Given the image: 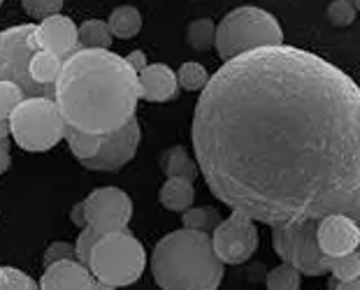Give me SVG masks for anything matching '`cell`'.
Instances as JSON below:
<instances>
[{
  "label": "cell",
  "mask_w": 360,
  "mask_h": 290,
  "mask_svg": "<svg viewBox=\"0 0 360 290\" xmlns=\"http://www.w3.org/2000/svg\"><path fill=\"white\" fill-rule=\"evenodd\" d=\"M33 30V24H19L0 33V81L19 86L26 98H53V88L40 86L28 74V60L35 53Z\"/></svg>",
  "instance_id": "ba28073f"
},
{
  "label": "cell",
  "mask_w": 360,
  "mask_h": 290,
  "mask_svg": "<svg viewBox=\"0 0 360 290\" xmlns=\"http://www.w3.org/2000/svg\"><path fill=\"white\" fill-rule=\"evenodd\" d=\"M60 261H77L75 258V246L68 242H53L51 246L47 249L44 253V267H49L53 263H60Z\"/></svg>",
  "instance_id": "1f68e13d"
},
{
  "label": "cell",
  "mask_w": 360,
  "mask_h": 290,
  "mask_svg": "<svg viewBox=\"0 0 360 290\" xmlns=\"http://www.w3.org/2000/svg\"><path fill=\"white\" fill-rule=\"evenodd\" d=\"M316 242L326 258H340L351 253V251H358V220L344 216V213H328V216L319 218Z\"/></svg>",
  "instance_id": "7c38bea8"
},
{
  "label": "cell",
  "mask_w": 360,
  "mask_h": 290,
  "mask_svg": "<svg viewBox=\"0 0 360 290\" xmlns=\"http://www.w3.org/2000/svg\"><path fill=\"white\" fill-rule=\"evenodd\" d=\"M107 28H110L112 37L130 40V37H135L142 30V14L137 12L133 5H121L110 14Z\"/></svg>",
  "instance_id": "d6986e66"
},
{
  "label": "cell",
  "mask_w": 360,
  "mask_h": 290,
  "mask_svg": "<svg viewBox=\"0 0 360 290\" xmlns=\"http://www.w3.org/2000/svg\"><path fill=\"white\" fill-rule=\"evenodd\" d=\"M147 253L128 230L103 235L89 256V272L101 284L112 288L130 286L142 277Z\"/></svg>",
  "instance_id": "5b68a950"
},
{
  "label": "cell",
  "mask_w": 360,
  "mask_h": 290,
  "mask_svg": "<svg viewBox=\"0 0 360 290\" xmlns=\"http://www.w3.org/2000/svg\"><path fill=\"white\" fill-rule=\"evenodd\" d=\"M140 124L133 117L126 126H121L119 131H112L107 135H101V147L94 158L84 160V167L94 172H117L124 165L133 160L137 147H140Z\"/></svg>",
  "instance_id": "8fae6325"
},
{
  "label": "cell",
  "mask_w": 360,
  "mask_h": 290,
  "mask_svg": "<svg viewBox=\"0 0 360 290\" xmlns=\"http://www.w3.org/2000/svg\"><path fill=\"white\" fill-rule=\"evenodd\" d=\"M10 163V126H7V121H0V174L7 172Z\"/></svg>",
  "instance_id": "d6a6232c"
},
{
  "label": "cell",
  "mask_w": 360,
  "mask_h": 290,
  "mask_svg": "<svg viewBox=\"0 0 360 290\" xmlns=\"http://www.w3.org/2000/svg\"><path fill=\"white\" fill-rule=\"evenodd\" d=\"M214 35H217V26L212 19H195L193 24L186 28V42L195 51H207L214 47Z\"/></svg>",
  "instance_id": "603a6c76"
},
{
  "label": "cell",
  "mask_w": 360,
  "mask_h": 290,
  "mask_svg": "<svg viewBox=\"0 0 360 290\" xmlns=\"http://www.w3.org/2000/svg\"><path fill=\"white\" fill-rule=\"evenodd\" d=\"M24 91L19 86H14L10 81H0V121L10 119L12 110L24 100Z\"/></svg>",
  "instance_id": "f1b7e54d"
},
{
  "label": "cell",
  "mask_w": 360,
  "mask_h": 290,
  "mask_svg": "<svg viewBox=\"0 0 360 290\" xmlns=\"http://www.w3.org/2000/svg\"><path fill=\"white\" fill-rule=\"evenodd\" d=\"M160 170L167 174V179H186L193 181L198 177L195 160L188 156L184 147H170L160 154Z\"/></svg>",
  "instance_id": "e0dca14e"
},
{
  "label": "cell",
  "mask_w": 360,
  "mask_h": 290,
  "mask_svg": "<svg viewBox=\"0 0 360 290\" xmlns=\"http://www.w3.org/2000/svg\"><path fill=\"white\" fill-rule=\"evenodd\" d=\"M84 220L101 235L126 230L130 218H133V200L126 190L103 186L96 188L86 200L82 202Z\"/></svg>",
  "instance_id": "30bf717a"
},
{
  "label": "cell",
  "mask_w": 360,
  "mask_h": 290,
  "mask_svg": "<svg viewBox=\"0 0 360 290\" xmlns=\"http://www.w3.org/2000/svg\"><path fill=\"white\" fill-rule=\"evenodd\" d=\"M7 126L24 151H49L63 140L65 121L53 98H24L12 110Z\"/></svg>",
  "instance_id": "8992f818"
},
{
  "label": "cell",
  "mask_w": 360,
  "mask_h": 290,
  "mask_svg": "<svg viewBox=\"0 0 360 290\" xmlns=\"http://www.w3.org/2000/svg\"><path fill=\"white\" fill-rule=\"evenodd\" d=\"M258 242L260 237H258L256 220H251L240 211H233L212 232V249L224 265L247 263L256 253Z\"/></svg>",
  "instance_id": "9c48e42d"
},
{
  "label": "cell",
  "mask_w": 360,
  "mask_h": 290,
  "mask_svg": "<svg viewBox=\"0 0 360 290\" xmlns=\"http://www.w3.org/2000/svg\"><path fill=\"white\" fill-rule=\"evenodd\" d=\"M300 281H302V274L283 263L267 272L265 284H267V290H300Z\"/></svg>",
  "instance_id": "cb8c5ba5"
},
{
  "label": "cell",
  "mask_w": 360,
  "mask_h": 290,
  "mask_svg": "<svg viewBox=\"0 0 360 290\" xmlns=\"http://www.w3.org/2000/svg\"><path fill=\"white\" fill-rule=\"evenodd\" d=\"M356 14H358V10L349 3V0H333V3L328 5V10H326L328 21H330L333 26H342V28L354 24Z\"/></svg>",
  "instance_id": "83f0119b"
},
{
  "label": "cell",
  "mask_w": 360,
  "mask_h": 290,
  "mask_svg": "<svg viewBox=\"0 0 360 290\" xmlns=\"http://www.w3.org/2000/svg\"><path fill=\"white\" fill-rule=\"evenodd\" d=\"M30 42H33L35 51H51L53 56L65 60L79 49L77 26L72 24V19L63 17V14H53L49 19H42L40 26H35Z\"/></svg>",
  "instance_id": "4fadbf2b"
},
{
  "label": "cell",
  "mask_w": 360,
  "mask_h": 290,
  "mask_svg": "<svg viewBox=\"0 0 360 290\" xmlns=\"http://www.w3.org/2000/svg\"><path fill=\"white\" fill-rule=\"evenodd\" d=\"M279 44H283L279 21L270 12L254 5H244L228 12L214 35V47L221 60H231L263 47H279Z\"/></svg>",
  "instance_id": "277c9868"
},
{
  "label": "cell",
  "mask_w": 360,
  "mask_h": 290,
  "mask_svg": "<svg viewBox=\"0 0 360 290\" xmlns=\"http://www.w3.org/2000/svg\"><path fill=\"white\" fill-rule=\"evenodd\" d=\"M137 91L140 98L147 103H167L174 100L179 93L177 74L163 63L147 65L137 72Z\"/></svg>",
  "instance_id": "9a60e30c"
},
{
  "label": "cell",
  "mask_w": 360,
  "mask_h": 290,
  "mask_svg": "<svg viewBox=\"0 0 360 290\" xmlns=\"http://www.w3.org/2000/svg\"><path fill=\"white\" fill-rule=\"evenodd\" d=\"M77 42H79V49H110L112 33L105 21L91 19V21H84L77 28Z\"/></svg>",
  "instance_id": "ffe728a7"
},
{
  "label": "cell",
  "mask_w": 360,
  "mask_h": 290,
  "mask_svg": "<svg viewBox=\"0 0 360 290\" xmlns=\"http://www.w3.org/2000/svg\"><path fill=\"white\" fill-rule=\"evenodd\" d=\"M101 237H103V235L98 232V230H94L91 225L82 228V232H79V237H77V244H75V258H77V263H82V265L89 263L91 251H94L96 242L101 239Z\"/></svg>",
  "instance_id": "4dcf8cb0"
},
{
  "label": "cell",
  "mask_w": 360,
  "mask_h": 290,
  "mask_svg": "<svg viewBox=\"0 0 360 290\" xmlns=\"http://www.w3.org/2000/svg\"><path fill=\"white\" fill-rule=\"evenodd\" d=\"M158 200L165 209L170 211H186L193 207L195 200V188L193 181L186 179H165V184L158 190Z\"/></svg>",
  "instance_id": "2e32d148"
},
{
  "label": "cell",
  "mask_w": 360,
  "mask_h": 290,
  "mask_svg": "<svg viewBox=\"0 0 360 290\" xmlns=\"http://www.w3.org/2000/svg\"><path fill=\"white\" fill-rule=\"evenodd\" d=\"M328 272L333 274V279L337 281H351L360 277V256L358 251H351L347 256L330 258L328 261Z\"/></svg>",
  "instance_id": "d4e9b609"
},
{
  "label": "cell",
  "mask_w": 360,
  "mask_h": 290,
  "mask_svg": "<svg viewBox=\"0 0 360 290\" xmlns=\"http://www.w3.org/2000/svg\"><path fill=\"white\" fill-rule=\"evenodd\" d=\"M96 279L86 265L77 261H60L44 267L40 290H94Z\"/></svg>",
  "instance_id": "5bb4252c"
},
{
  "label": "cell",
  "mask_w": 360,
  "mask_h": 290,
  "mask_svg": "<svg viewBox=\"0 0 360 290\" xmlns=\"http://www.w3.org/2000/svg\"><path fill=\"white\" fill-rule=\"evenodd\" d=\"M151 274L163 290H219L224 263L212 249V235L181 228L154 246Z\"/></svg>",
  "instance_id": "3957f363"
},
{
  "label": "cell",
  "mask_w": 360,
  "mask_h": 290,
  "mask_svg": "<svg viewBox=\"0 0 360 290\" xmlns=\"http://www.w3.org/2000/svg\"><path fill=\"white\" fill-rule=\"evenodd\" d=\"M70 220H72L75 225H79V228L86 225V220H84V209H82V202L77 204V207H72V211H70Z\"/></svg>",
  "instance_id": "d590c367"
},
{
  "label": "cell",
  "mask_w": 360,
  "mask_h": 290,
  "mask_svg": "<svg viewBox=\"0 0 360 290\" xmlns=\"http://www.w3.org/2000/svg\"><path fill=\"white\" fill-rule=\"evenodd\" d=\"M0 5H3V0H0Z\"/></svg>",
  "instance_id": "f35d334b"
},
{
  "label": "cell",
  "mask_w": 360,
  "mask_h": 290,
  "mask_svg": "<svg viewBox=\"0 0 360 290\" xmlns=\"http://www.w3.org/2000/svg\"><path fill=\"white\" fill-rule=\"evenodd\" d=\"M0 290H40L26 272L14 267H0Z\"/></svg>",
  "instance_id": "4316f807"
},
{
  "label": "cell",
  "mask_w": 360,
  "mask_h": 290,
  "mask_svg": "<svg viewBox=\"0 0 360 290\" xmlns=\"http://www.w3.org/2000/svg\"><path fill=\"white\" fill-rule=\"evenodd\" d=\"M207 81H210V77H207V70L200 63H195V60L184 63L179 67V72H177V84L186 88V91H202L207 86Z\"/></svg>",
  "instance_id": "484cf974"
},
{
  "label": "cell",
  "mask_w": 360,
  "mask_h": 290,
  "mask_svg": "<svg viewBox=\"0 0 360 290\" xmlns=\"http://www.w3.org/2000/svg\"><path fill=\"white\" fill-rule=\"evenodd\" d=\"M319 220H302L295 225L272 228V249L283 263L307 277L328 274V261L316 242Z\"/></svg>",
  "instance_id": "52a82bcc"
},
{
  "label": "cell",
  "mask_w": 360,
  "mask_h": 290,
  "mask_svg": "<svg viewBox=\"0 0 360 290\" xmlns=\"http://www.w3.org/2000/svg\"><path fill=\"white\" fill-rule=\"evenodd\" d=\"M349 3H351V5H354V7H356V10H358V5H360V0H349Z\"/></svg>",
  "instance_id": "74e56055"
},
{
  "label": "cell",
  "mask_w": 360,
  "mask_h": 290,
  "mask_svg": "<svg viewBox=\"0 0 360 290\" xmlns=\"http://www.w3.org/2000/svg\"><path fill=\"white\" fill-rule=\"evenodd\" d=\"M328 286H330V290H360V279H351V281L330 279L328 281Z\"/></svg>",
  "instance_id": "e575fe53"
},
{
  "label": "cell",
  "mask_w": 360,
  "mask_h": 290,
  "mask_svg": "<svg viewBox=\"0 0 360 290\" xmlns=\"http://www.w3.org/2000/svg\"><path fill=\"white\" fill-rule=\"evenodd\" d=\"M63 137L68 142V147L75 154V158L84 163V160L94 158L98 154V147H101V135H89V133H82L77 128L68 126L63 128Z\"/></svg>",
  "instance_id": "44dd1931"
},
{
  "label": "cell",
  "mask_w": 360,
  "mask_h": 290,
  "mask_svg": "<svg viewBox=\"0 0 360 290\" xmlns=\"http://www.w3.org/2000/svg\"><path fill=\"white\" fill-rule=\"evenodd\" d=\"M126 63H128L130 67H133L135 72H140L142 67H147V56H144L142 51H133V53H128Z\"/></svg>",
  "instance_id": "836d02e7"
},
{
  "label": "cell",
  "mask_w": 360,
  "mask_h": 290,
  "mask_svg": "<svg viewBox=\"0 0 360 290\" xmlns=\"http://www.w3.org/2000/svg\"><path fill=\"white\" fill-rule=\"evenodd\" d=\"M94 290H114V288H112V286H107V284H101V281H96Z\"/></svg>",
  "instance_id": "8d00e7d4"
},
{
  "label": "cell",
  "mask_w": 360,
  "mask_h": 290,
  "mask_svg": "<svg viewBox=\"0 0 360 290\" xmlns=\"http://www.w3.org/2000/svg\"><path fill=\"white\" fill-rule=\"evenodd\" d=\"M219 223H221V213L214 207H191L181 216V225L186 230H195V232L212 235Z\"/></svg>",
  "instance_id": "7402d4cb"
},
{
  "label": "cell",
  "mask_w": 360,
  "mask_h": 290,
  "mask_svg": "<svg viewBox=\"0 0 360 290\" xmlns=\"http://www.w3.org/2000/svg\"><path fill=\"white\" fill-rule=\"evenodd\" d=\"M137 100V72L110 49H77L63 60L53 84V103L63 121L89 135L126 126Z\"/></svg>",
  "instance_id": "7a4b0ae2"
},
{
  "label": "cell",
  "mask_w": 360,
  "mask_h": 290,
  "mask_svg": "<svg viewBox=\"0 0 360 290\" xmlns=\"http://www.w3.org/2000/svg\"><path fill=\"white\" fill-rule=\"evenodd\" d=\"M21 7H24L26 14L42 21L58 14L60 7H63V0H21Z\"/></svg>",
  "instance_id": "f546056e"
},
{
  "label": "cell",
  "mask_w": 360,
  "mask_h": 290,
  "mask_svg": "<svg viewBox=\"0 0 360 290\" xmlns=\"http://www.w3.org/2000/svg\"><path fill=\"white\" fill-rule=\"evenodd\" d=\"M191 140L210 190L251 220H358L360 91L316 53L279 44L226 60L200 91Z\"/></svg>",
  "instance_id": "6da1fadb"
},
{
  "label": "cell",
  "mask_w": 360,
  "mask_h": 290,
  "mask_svg": "<svg viewBox=\"0 0 360 290\" xmlns=\"http://www.w3.org/2000/svg\"><path fill=\"white\" fill-rule=\"evenodd\" d=\"M60 65H63V60L58 56H53L51 51H35L28 60V74H30V79L35 84H40V86L53 88V84L58 79Z\"/></svg>",
  "instance_id": "ac0fdd59"
}]
</instances>
